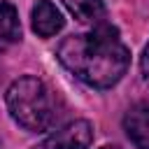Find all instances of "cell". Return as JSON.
Wrapping results in <instances>:
<instances>
[{
  "instance_id": "ba28073f",
  "label": "cell",
  "mask_w": 149,
  "mask_h": 149,
  "mask_svg": "<svg viewBox=\"0 0 149 149\" xmlns=\"http://www.w3.org/2000/svg\"><path fill=\"white\" fill-rule=\"evenodd\" d=\"M140 72H142L144 84L149 86V42H147V47H144V51H142V56H140Z\"/></svg>"
},
{
  "instance_id": "52a82bcc",
  "label": "cell",
  "mask_w": 149,
  "mask_h": 149,
  "mask_svg": "<svg viewBox=\"0 0 149 149\" xmlns=\"http://www.w3.org/2000/svg\"><path fill=\"white\" fill-rule=\"evenodd\" d=\"M21 40V23H19V12L9 0L0 2V49L12 47L14 42Z\"/></svg>"
},
{
  "instance_id": "5b68a950",
  "label": "cell",
  "mask_w": 149,
  "mask_h": 149,
  "mask_svg": "<svg viewBox=\"0 0 149 149\" xmlns=\"http://www.w3.org/2000/svg\"><path fill=\"white\" fill-rule=\"evenodd\" d=\"M123 130L137 149H149V105L137 102L123 114Z\"/></svg>"
},
{
  "instance_id": "9c48e42d",
  "label": "cell",
  "mask_w": 149,
  "mask_h": 149,
  "mask_svg": "<svg viewBox=\"0 0 149 149\" xmlns=\"http://www.w3.org/2000/svg\"><path fill=\"white\" fill-rule=\"evenodd\" d=\"M100 149H119V147H109V144H107V147H100Z\"/></svg>"
},
{
  "instance_id": "6da1fadb",
  "label": "cell",
  "mask_w": 149,
  "mask_h": 149,
  "mask_svg": "<svg viewBox=\"0 0 149 149\" xmlns=\"http://www.w3.org/2000/svg\"><path fill=\"white\" fill-rule=\"evenodd\" d=\"M56 58L86 86L112 88L130 65V49L119 30L102 21L86 33L65 37L56 49Z\"/></svg>"
},
{
  "instance_id": "7a4b0ae2",
  "label": "cell",
  "mask_w": 149,
  "mask_h": 149,
  "mask_svg": "<svg viewBox=\"0 0 149 149\" xmlns=\"http://www.w3.org/2000/svg\"><path fill=\"white\" fill-rule=\"evenodd\" d=\"M9 116L30 133H47L61 123L65 105L61 95L37 77H19L5 93Z\"/></svg>"
},
{
  "instance_id": "8992f818",
  "label": "cell",
  "mask_w": 149,
  "mask_h": 149,
  "mask_svg": "<svg viewBox=\"0 0 149 149\" xmlns=\"http://www.w3.org/2000/svg\"><path fill=\"white\" fill-rule=\"evenodd\" d=\"M61 2L81 23H93L95 26V23H102L105 16H107V7H105L102 0H61Z\"/></svg>"
},
{
  "instance_id": "277c9868",
  "label": "cell",
  "mask_w": 149,
  "mask_h": 149,
  "mask_svg": "<svg viewBox=\"0 0 149 149\" xmlns=\"http://www.w3.org/2000/svg\"><path fill=\"white\" fill-rule=\"evenodd\" d=\"M30 26L40 37H54L56 33L63 30L65 19L51 0H37L30 12Z\"/></svg>"
},
{
  "instance_id": "3957f363",
  "label": "cell",
  "mask_w": 149,
  "mask_h": 149,
  "mask_svg": "<svg viewBox=\"0 0 149 149\" xmlns=\"http://www.w3.org/2000/svg\"><path fill=\"white\" fill-rule=\"evenodd\" d=\"M91 142H93L91 121L77 119V121H70V123L61 126L58 130H54L49 137L37 142L33 149H88Z\"/></svg>"
}]
</instances>
